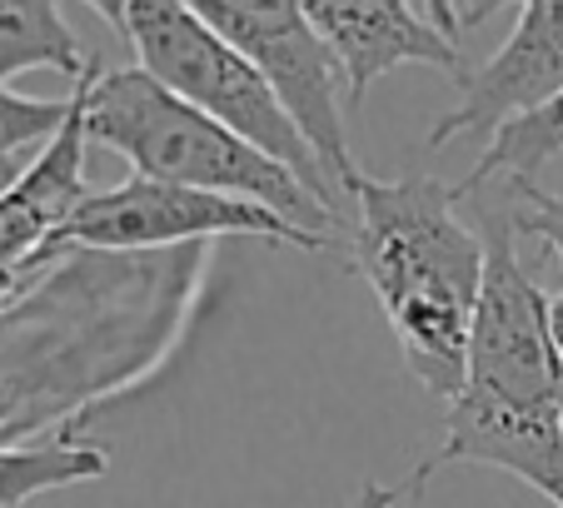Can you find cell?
<instances>
[{"label": "cell", "mask_w": 563, "mask_h": 508, "mask_svg": "<svg viewBox=\"0 0 563 508\" xmlns=\"http://www.w3.org/2000/svg\"><path fill=\"white\" fill-rule=\"evenodd\" d=\"M405 498V488H389V484H364L360 494H354L350 508H394Z\"/></svg>", "instance_id": "5bb4252c"}, {"label": "cell", "mask_w": 563, "mask_h": 508, "mask_svg": "<svg viewBox=\"0 0 563 508\" xmlns=\"http://www.w3.org/2000/svg\"><path fill=\"white\" fill-rule=\"evenodd\" d=\"M125 41L135 51L140 70H150L165 90L190 100L195 110L220 120L224 130H234L255 150L275 155L279 165H289L299 180L314 185L330 205H340L314 145L295 125L285 100L275 96V85L234 45H224L185 0H135L125 15Z\"/></svg>", "instance_id": "3957f363"}, {"label": "cell", "mask_w": 563, "mask_h": 508, "mask_svg": "<svg viewBox=\"0 0 563 508\" xmlns=\"http://www.w3.org/2000/svg\"><path fill=\"white\" fill-rule=\"evenodd\" d=\"M299 5L330 60L340 65V80L354 106L369 96L374 80H384L399 65H434L464 80L459 41H449L434 21H424L409 0H299Z\"/></svg>", "instance_id": "ba28073f"}, {"label": "cell", "mask_w": 563, "mask_h": 508, "mask_svg": "<svg viewBox=\"0 0 563 508\" xmlns=\"http://www.w3.org/2000/svg\"><path fill=\"white\" fill-rule=\"evenodd\" d=\"M424 5H429V21H434L449 41H459V11H454L459 0H424Z\"/></svg>", "instance_id": "9a60e30c"}, {"label": "cell", "mask_w": 563, "mask_h": 508, "mask_svg": "<svg viewBox=\"0 0 563 508\" xmlns=\"http://www.w3.org/2000/svg\"><path fill=\"white\" fill-rule=\"evenodd\" d=\"M185 5L275 85V96L314 145L330 185L350 195L360 165L340 110V65L314 35L305 5L299 0H185Z\"/></svg>", "instance_id": "5b68a950"}, {"label": "cell", "mask_w": 563, "mask_h": 508, "mask_svg": "<svg viewBox=\"0 0 563 508\" xmlns=\"http://www.w3.org/2000/svg\"><path fill=\"white\" fill-rule=\"evenodd\" d=\"M269 240V244H295L305 254H330V234H309L299 224L279 220L275 210L234 195L190 190V185H165V180H130L96 190L80 200V210L65 220L55 234V259L70 250H100V254H135V250H190V244L210 240Z\"/></svg>", "instance_id": "277c9868"}, {"label": "cell", "mask_w": 563, "mask_h": 508, "mask_svg": "<svg viewBox=\"0 0 563 508\" xmlns=\"http://www.w3.org/2000/svg\"><path fill=\"white\" fill-rule=\"evenodd\" d=\"M100 70V60H96ZM90 70V75H96ZM90 75L75 80L70 120L41 145V155L25 169H15L0 190V309L15 305L41 279V269L55 265V234L65 230L80 200H86V90Z\"/></svg>", "instance_id": "8992f818"}, {"label": "cell", "mask_w": 563, "mask_h": 508, "mask_svg": "<svg viewBox=\"0 0 563 508\" xmlns=\"http://www.w3.org/2000/svg\"><path fill=\"white\" fill-rule=\"evenodd\" d=\"M86 130H90V145L115 150L145 180L190 185V190L265 205L279 220L299 224L309 234H330L340 224V205H330L314 185H305L275 155L255 150L250 140L224 130L220 120L195 110L190 100L165 90L140 65L90 75Z\"/></svg>", "instance_id": "7a4b0ae2"}, {"label": "cell", "mask_w": 563, "mask_h": 508, "mask_svg": "<svg viewBox=\"0 0 563 508\" xmlns=\"http://www.w3.org/2000/svg\"><path fill=\"white\" fill-rule=\"evenodd\" d=\"M464 96L429 130V150H444L464 135H499L509 120L533 115L563 96V0H519L509 41L464 75Z\"/></svg>", "instance_id": "52a82bcc"}, {"label": "cell", "mask_w": 563, "mask_h": 508, "mask_svg": "<svg viewBox=\"0 0 563 508\" xmlns=\"http://www.w3.org/2000/svg\"><path fill=\"white\" fill-rule=\"evenodd\" d=\"M110 468L96 444L45 439V444H0V508H25L31 498L70 484H90Z\"/></svg>", "instance_id": "30bf717a"}, {"label": "cell", "mask_w": 563, "mask_h": 508, "mask_svg": "<svg viewBox=\"0 0 563 508\" xmlns=\"http://www.w3.org/2000/svg\"><path fill=\"white\" fill-rule=\"evenodd\" d=\"M553 159H563V96L553 100V106L533 110V115L509 120V125L484 145L474 175H468L464 185H454V190H459V200H468V195H478L484 185H494V180L499 185L539 180V169L553 165Z\"/></svg>", "instance_id": "8fae6325"}, {"label": "cell", "mask_w": 563, "mask_h": 508, "mask_svg": "<svg viewBox=\"0 0 563 508\" xmlns=\"http://www.w3.org/2000/svg\"><path fill=\"white\" fill-rule=\"evenodd\" d=\"M86 5H90V11H96L106 25H115V31L125 35V15H130V5H135V0H86Z\"/></svg>", "instance_id": "2e32d148"}, {"label": "cell", "mask_w": 563, "mask_h": 508, "mask_svg": "<svg viewBox=\"0 0 563 508\" xmlns=\"http://www.w3.org/2000/svg\"><path fill=\"white\" fill-rule=\"evenodd\" d=\"M70 120V100H31L0 85V175H11L15 155L45 145Z\"/></svg>", "instance_id": "7c38bea8"}, {"label": "cell", "mask_w": 563, "mask_h": 508, "mask_svg": "<svg viewBox=\"0 0 563 508\" xmlns=\"http://www.w3.org/2000/svg\"><path fill=\"white\" fill-rule=\"evenodd\" d=\"M549 339H553L559 364H563V289H559V295H549Z\"/></svg>", "instance_id": "e0dca14e"}, {"label": "cell", "mask_w": 563, "mask_h": 508, "mask_svg": "<svg viewBox=\"0 0 563 508\" xmlns=\"http://www.w3.org/2000/svg\"><path fill=\"white\" fill-rule=\"evenodd\" d=\"M360 205L354 269L374 289L405 364L434 399H454L468 364V334L484 289V234L459 214V190L429 175L350 185Z\"/></svg>", "instance_id": "6da1fadb"}, {"label": "cell", "mask_w": 563, "mask_h": 508, "mask_svg": "<svg viewBox=\"0 0 563 508\" xmlns=\"http://www.w3.org/2000/svg\"><path fill=\"white\" fill-rule=\"evenodd\" d=\"M509 200V224L529 240H539L543 250L563 265V185H539V180H509L504 185Z\"/></svg>", "instance_id": "4fadbf2b"}, {"label": "cell", "mask_w": 563, "mask_h": 508, "mask_svg": "<svg viewBox=\"0 0 563 508\" xmlns=\"http://www.w3.org/2000/svg\"><path fill=\"white\" fill-rule=\"evenodd\" d=\"M25 70H55L86 80L96 55L70 31L60 0H0V85Z\"/></svg>", "instance_id": "9c48e42d"}]
</instances>
